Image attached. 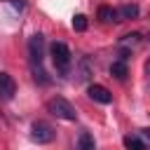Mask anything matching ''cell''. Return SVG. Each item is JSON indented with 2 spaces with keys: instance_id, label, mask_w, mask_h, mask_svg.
Wrapping results in <instances>:
<instances>
[{
  "instance_id": "14",
  "label": "cell",
  "mask_w": 150,
  "mask_h": 150,
  "mask_svg": "<svg viewBox=\"0 0 150 150\" xmlns=\"http://www.w3.org/2000/svg\"><path fill=\"white\" fill-rule=\"evenodd\" d=\"M89 73H91V70H89V61H87V59H82V68H80V80H87V77H89Z\"/></svg>"
},
{
  "instance_id": "10",
  "label": "cell",
  "mask_w": 150,
  "mask_h": 150,
  "mask_svg": "<svg viewBox=\"0 0 150 150\" xmlns=\"http://www.w3.org/2000/svg\"><path fill=\"white\" fill-rule=\"evenodd\" d=\"M110 73H112V77H117V80H124L127 77V61H122V59H117V61H112V66H110Z\"/></svg>"
},
{
  "instance_id": "2",
  "label": "cell",
  "mask_w": 150,
  "mask_h": 150,
  "mask_svg": "<svg viewBox=\"0 0 150 150\" xmlns=\"http://www.w3.org/2000/svg\"><path fill=\"white\" fill-rule=\"evenodd\" d=\"M49 54H52V63L56 68L59 75H68L70 66H73V56H70V49L63 45V42H54L49 47Z\"/></svg>"
},
{
  "instance_id": "1",
  "label": "cell",
  "mask_w": 150,
  "mask_h": 150,
  "mask_svg": "<svg viewBox=\"0 0 150 150\" xmlns=\"http://www.w3.org/2000/svg\"><path fill=\"white\" fill-rule=\"evenodd\" d=\"M28 61H30V70H33V77L38 84H47L49 77L42 68V61H45V38L38 33L28 40Z\"/></svg>"
},
{
  "instance_id": "12",
  "label": "cell",
  "mask_w": 150,
  "mask_h": 150,
  "mask_svg": "<svg viewBox=\"0 0 150 150\" xmlns=\"http://www.w3.org/2000/svg\"><path fill=\"white\" fill-rule=\"evenodd\" d=\"M141 40H143V38H141V33H129V35H124V38H122V47H124V49H131V47H136Z\"/></svg>"
},
{
  "instance_id": "3",
  "label": "cell",
  "mask_w": 150,
  "mask_h": 150,
  "mask_svg": "<svg viewBox=\"0 0 150 150\" xmlns=\"http://www.w3.org/2000/svg\"><path fill=\"white\" fill-rule=\"evenodd\" d=\"M47 110L54 115V117H59V120H66V122H75L77 120V112H75V108L66 101V98H61V96H56V98H49V103H47Z\"/></svg>"
},
{
  "instance_id": "4",
  "label": "cell",
  "mask_w": 150,
  "mask_h": 150,
  "mask_svg": "<svg viewBox=\"0 0 150 150\" xmlns=\"http://www.w3.org/2000/svg\"><path fill=\"white\" fill-rule=\"evenodd\" d=\"M54 136H56V131H54V127H52L49 122L38 120V122H33V124H30V138H33L38 145L52 143V141H54Z\"/></svg>"
},
{
  "instance_id": "7",
  "label": "cell",
  "mask_w": 150,
  "mask_h": 150,
  "mask_svg": "<svg viewBox=\"0 0 150 150\" xmlns=\"http://www.w3.org/2000/svg\"><path fill=\"white\" fill-rule=\"evenodd\" d=\"M124 148H131V150H143V148H148V136H143V138H138V136H134V134H129V136H124Z\"/></svg>"
},
{
  "instance_id": "13",
  "label": "cell",
  "mask_w": 150,
  "mask_h": 150,
  "mask_svg": "<svg viewBox=\"0 0 150 150\" xmlns=\"http://www.w3.org/2000/svg\"><path fill=\"white\" fill-rule=\"evenodd\" d=\"M73 28H75L77 33L87 30V16H84V14H75V19H73Z\"/></svg>"
},
{
  "instance_id": "11",
  "label": "cell",
  "mask_w": 150,
  "mask_h": 150,
  "mask_svg": "<svg viewBox=\"0 0 150 150\" xmlns=\"http://www.w3.org/2000/svg\"><path fill=\"white\" fill-rule=\"evenodd\" d=\"M94 145H96L94 136H91V134H87V131H82V134H80V138H77V148H80V150H94Z\"/></svg>"
},
{
  "instance_id": "5",
  "label": "cell",
  "mask_w": 150,
  "mask_h": 150,
  "mask_svg": "<svg viewBox=\"0 0 150 150\" xmlns=\"http://www.w3.org/2000/svg\"><path fill=\"white\" fill-rule=\"evenodd\" d=\"M14 94H16V82H14V77H12L9 73L0 70V98H2V101H9Z\"/></svg>"
},
{
  "instance_id": "6",
  "label": "cell",
  "mask_w": 150,
  "mask_h": 150,
  "mask_svg": "<svg viewBox=\"0 0 150 150\" xmlns=\"http://www.w3.org/2000/svg\"><path fill=\"white\" fill-rule=\"evenodd\" d=\"M87 94H89V98H91V101H96V103H103V105H108V103L112 101V94H110V91H108L103 84H89Z\"/></svg>"
},
{
  "instance_id": "9",
  "label": "cell",
  "mask_w": 150,
  "mask_h": 150,
  "mask_svg": "<svg viewBox=\"0 0 150 150\" xmlns=\"http://www.w3.org/2000/svg\"><path fill=\"white\" fill-rule=\"evenodd\" d=\"M138 16V7L136 5H124L117 9V19L120 21H127V19H136Z\"/></svg>"
},
{
  "instance_id": "15",
  "label": "cell",
  "mask_w": 150,
  "mask_h": 150,
  "mask_svg": "<svg viewBox=\"0 0 150 150\" xmlns=\"http://www.w3.org/2000/svg\"><path fill=\"white\" fill-rule=\"evenodd\" d=\"M9 2H12V7H14V9H19V12L23 9V0H9Z\"/></svg>"
},
{
  "instance_id": "8",
  "label": "cell",
  "mask_w": 150,
  "mask_h": 150,
  "mask_svg": "<svg viewBox=\"0 0 150 150\" xmlns=\"http://www.w3.org/2000/svg\"><path fill=\"white\" fill-rule=\"evenodd\" d=\"M98 19L103 23H112V21H120L117 19V9H112L110 5H101L98 7Z\"/></svg>"
}]
</instances>
